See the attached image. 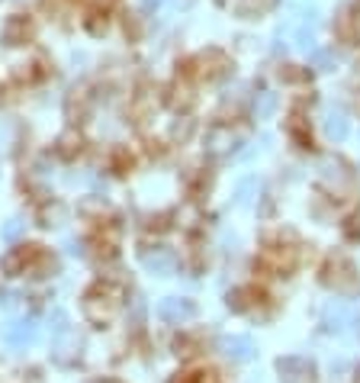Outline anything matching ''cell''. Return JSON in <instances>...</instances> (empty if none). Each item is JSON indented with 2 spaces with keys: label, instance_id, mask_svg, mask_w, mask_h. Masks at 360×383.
Instances as JSON below:
<instances>
[{
  "label": "cell",
  "instance_id": "1",
  "mask_svg": "<svg viewBox=\"0 0 360 383\" xmlns=\"http://www.w3.org/2000/svg\"><path fill=\"white\" fill-rule=\"evenodd\" d=\"M122 287L120 283H97V287L87 290V297H84V316L91 319V322H97V326H103V322H110L116 312H120L122 306Z\"/></svg>",
  "mask_w": 360,
  "mask_h": 383
},
{
  "label": "cell",
  "instance_id": "2",
  "mask_svg": "<svg viewBox=\"0 0 360 383\" xmlns=\"http://www.w3.org/2000/svg\"><path fill=\"white\" fill-rule=\"evenodd\" d=\"M325 283L334 287V293H344V297H354L360 290V277L357 268H354L348 258H332L325 264Z\"/></svg>",
  "mask_w": 360,
  "mask_h": 383
},
{
  "label": "cell",
  "instance_id": "3",
  "mask_svg": "<svg viewBox=\"0 0 360 383\" xmlns=\"http://www.w3.org/2000/svg\"><path fill=\"white\" fill-rule=\"evenodd\" d=\"M277 374L283 383H315V367L305 357H280L277 361Z\"/></svg>",
  "mask_w": 360,
  "mask_h": 383
},
{
  "label": "cell",
  "instance_id": "4",
  "mask_svg": "<svg viewBox=\"0 0 360 383\" xmlns=\"http://www.w3.org/2000/svg\"><path fill=\"white\" fill-rule=\"evenodd\" d=\"M158 316L164 319V322H171V326H180V322H187V319L196 316V306H193V299L167 297V299L158 303Z\"/></svg>",
  "mask_w": 360,
  "mask_h": 383
},
{
  "label": "cell",
  "instance_id": "5",
  "mask_svg": "<svg viewBox=\"0 0 360 383\" xmlns=\"http://www.w3.org/2000/svg\"><path fill=\"white\" fill-rule=\"evenodd\" d=\"M142 264L155 274H171L177 268V254L171 252V248H164V245H155V248H145V252H142Z\"/></svg>",
  "mask_w": 360,
  "mask_h": 383
},
{
  "label": "cell",
  "instance_id": "6",
  "mask_svg": "<svg viewBox=\"0 0 360 383\" xmlns=\"http://www.w3.org/2000/svg\"><path fill=\"white\" fill-rule=\"evenodd\" d=\"M55 345H52V351H55V361L58 364H71L74 357L81 355V338H77V332H71V328H61V332H55Z\"/></svg>",
  "mask_w": 360,
  "mask_h": 383
},
{
  "label": "cell",
  "instance_id": "7",
  "mask_svg": "<svg viewBox=\"0 0 360 383\" xmlns=\"http://www.w3.org/2000/svg\"><path fill=\"white\" fill-rule=\"evenodd\" d=\"M222 355L229 357V361H248L251 355H254V342H251L248 335H229L219 342Z\"/></svg>",
  "mask_w": 360,
  "mask_h": 383
},
{
  "label": "cell",
  "instance_id": "8",
  "mask_svg": "<svg viewBox=\"0 0 360 383\" xmlns=\"http://www.w3.org/2000/svg\"><path fill=\"white\" fill-rule=\"evenodd\" d=\"M3 338H7L10 348H26L32 338H36V326L29 322V319H19V322H10L3 328Z\"/></svg>",
  "mask_w": 360,
  "mask_h": 383
},
{
  "label": "cell",
  "instance_id": "9",
  "mask_svg": "<svg viewBox=\"0 0 360 383\" xmlns=\"http://www.w3.org/2000/svg\"><path fill=\"white\" fill-rule=\"evenodd\" d=\"M29 32H32L29 17L17 13V17H10L7 26H3V42H7V46H19V42H26V39H29Z\"/></svg>",
  "mask_w": 360,
  "mask_h": 383
},
{
  "label": "cell",
  "instance_id": "10",
  "mask_svg": "<svg viewBox=\"0 0 360 383\" xmlns=\"http://www.w3.org/2000/svg\"><path fill=\"white\" fill-rule=\"evenodd\" d=\"M322 180L334 190V194H338V190H341L344 184L351 187V174L344 171L341 161H332V158H325V161H322Z\"/></svg>",
  "mask_w": 360,
  "mask_h": 383
},
{
  "label": "cell",
  "instance_id": "11",
  "mask_svg": "<svg viewBox=\"0 0 360 383\" xmlns=\"http://www.w3.org/2000/svg\"><path fill=\"white\" fill-rule=\"evenodd\" d=\"M196 65H200V75L203 77H219L229 68V58L222 55L219 48H209V52H203V55L196 58Z\"/></svg>",
  "mask_w": 360,
  "mask_h": 383
},
{
  "label": "cell",
  "instance_id": "12",
  "mask_svg": "<svg viewBox=\"0 0 360 383\" xmlns=\"http://www.w3.org/2000/svg\"><path fill=\"white\" fill-rule=\"evenodd\" d=\"M235 132L231 129H225V126H216L209 136H206V149L213 151V155H225V151H231L235 149Z\"/></svg>",
  "mask_w": 360,
  "mask_h": 383
},
{
  "label": "cell",
  "instance_id": "13",
  "mask_svg": "<svg viewBox=\"0 0 360 383\" xmlns=\"http://www.w3.org/2000/svg\"><path fill=\"white\" fill-rule=\"evenodd\" d=\"M36 254H39L36 245H23V248H17L13 254H7V258H3V271H7V274H19V268H26Z\"/></svg>",
  "mask_w": 360,
  "mask_h": 383
},
{
  "label": "cell",
  "instance_id": "14",
  "mask_svg": "<svg viewBox=\"0 0 360 383\" xmlns=\"http://www.w3.org/2000/svg\"><path fill=\"white\" fill-rule=\"evenodd\" d=\"M277 7V0H238V17H264Z\"/></svg>",
  "mask_w": 360,
  "mask_h": 383
},
{
  "label": "cell",
  "instance_id": "15",
  "mask_svg": "<svg viewBox=\"0 0 360 383\" xmlns=\"http://www.w3.org/2000/svg\"><path fill=\"white\" fill-rule=\"evenodd\" d=\"M325 132H328V139H338V142H341L344 136H348V120H344L338 110H332L328 116H325Z\"/></svg>",
  "mask_w": 360,
  "mask_h": 383
},
{
  "label": "cell",
  "instance_id": "16",
  "mask_svg": "<svg viewBox=\"0 0 360 383\" xmlns=\"http://www.w3.org/2000/svg\"><path fill=\"white\" fill-rule=\"evenodd\" d=\"M274 110H277V97H274V94H260L258 103H254V113H258V120H267Z\"/></svg>",
  "mask_w": 360,
  "mask_h": 383
},
{
  "label": "cell",
  "instance_id": "17",
  "mask_svg": "<svg viewBox=\"0 0 360 383\" xmlns=\"http://www.w3.org/2000/svg\"><path fill=\"white\" fill-rule=\"evenodd\" d=\"M171 103H174L177 110H187L190 103H193V91L187 84H174V97H171Z\"/></svg>",
  "mask_w": 360,
  "mask_h": 383
},
{
  "label": "cell",
  "instance_id": "18",
  "mask_svg": "<svg viewBox=\"0 0 360 383\" xmlns=\"http://www.w3.org/2000/svg\"><path fill=\"white\" fill-rule=\"evenodd\" d=\"M23 232H26V223H23V219H10V223L3 225V242H19Z\"/></svg>",
  "mask_w": 360,
  "mask_h": 383
},
{
  "label": "cell",
  "instance_id": "19",
  "mask_svg": "<svg viewBox=\"0 0 360 383\" xmlns=\"http://www.w3.org/2000/svg\"><path fill=\"white\" fill-rule=\"evenodd\" d=\"M190 132H193V120H187V116H184L180 122H174V129H171V136L184 142V139H190Z\"/></svg>",
  "mask_w": 360,
  "mask_h": 383
},
{
  "label": "cell",
  "instance_id": "20",
  "mask_svg": "<svg viewBox=\"0 0 360 383\" xmlns=\"http://www.w3.org/2000/svg\"><path fill=\"white\" fill-rule=\"evenodd\" d=\"M312 62H315V68H319V71H328V68H334V55H332V52H315Z\"/></svg>",
  "mask_w": 360,
  "mask_h": 383
},
{
  "label": "cell",
  "instance_id": "21",
  "mask_svg": "<svg viewBox=\"0 0 360 383\" xmlns=\"http://www.w3.org/2000/svg\"><path fill=\"white\" fill-rule=\"evenodd\" d=\"M74 151H81V136H65L61 139V155H74Z\"/></svg>",
  "mask_w": 360,
  "mask_h": 383
},
{
  "label": "cell",
  "instance_id": "22",
  "mask_svg": "<svg viewBox=\"0 0 360 383\" xmlns=\"http://www.w3.org/2000/svg\"><path fill=\"white\" fill-rule=\"evenodd\" d=\"M229 306L235 309V312H241V309H245V293H241V290H235V293H229Z\"/></svg>",
  "mask_w": 360,
  "mask_h": 383
},
{
  "label": "cell",
  "instance_id": "23",
  "mask_svg": "<svg viewBox=\"0 0 360 383\" xmlns=\"http://www.w3.org/2000/svg\"><path fill=\"white\" fill-rule=\"evenodd\" d=\"M344 235H348V239H360V219H348V225H344Z\"/></svg>",
  "mask_w": 360,
  "mask_h": 383
},
{
  "label": "cell",
  "instance_id": "24",
  "mask_svg": "<svg viewBox=\"0 0 360 383\" xmlns=\"http://www.w3.org/2000/svg\"><path fill=\"white\" fill-rule=\"evenodd\" d=\"M184 383H216V377L213 374H193L190 380H184Z\"/></svg>",
  "mask_w": 360,
  "mask_h": 383
},
{
  "label": "cell",
  "instance_id": "25",
  "mask_svg": "<svg viewBox=\"0 0 360 383\" xmlns=\"http://www.w3.org/2000/svg\"><path fill=\"white\" fill-rule=\"evenodd\" d=\"M100 383H116V380H100Z\"/></svg>",
  "mask_w": 360,
  "mask_h": 383
},
{
  "label": "cell",
  "instance_id": "26",
  "mask_svg": "<svg viewBox=\"0 0 360 383\" xmlns=\"http://www.w3.org/2000/svg\"><path fill=\"white\" fill-rule=\"evenodd\" d=\"M357 383H360V371H357Z\"/></svg>",
  "mask_w": 360,
  "mask_h": 383
}]
</instances>
